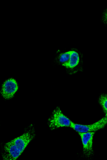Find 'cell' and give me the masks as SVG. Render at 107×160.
Instances as JSON below:
<instances>
[{
  "label": "cell",
  "mask_w": 107,
  "mask_h": 160,
  "mask_svg": "<svg viewBox=\"0 0 107 160\" xmlns=\"http://www.w3.org/2000/svg\"><path fill=\"white\" fill-rule=\"evenodd\" d=\"M79 56L78 52L71 51L70 58L66 63L62 65L67 68L73 69L78 65L79 62Z\"/></svg>",
  "instance_id": "8992f818"
},
{
  "label": "cell",
  "mask_w": 107,
  "mask_h": 160,
  "mask_svg": "<svg viewBox=\"0 0 107 160\" xmlns=\"http://www.w3.org/2000/svg\"><path fill=\"white\" fill-rule=\"evenodd\" d=\"M35 134L34 129L26 132L22 136L6 143L4 147L2 157L5 160H15L20 156Z\"/></svg>",
  "instance_id": "6da1fadb"
},
{
  "label": "cell",
  "mask_w": 107,
  "mask_h": 160,
  "mask_svg": "<svg viewBox=\"0 0 107 160\" xmlns=\"http://www.w3.org/2000/svg\"><path fill=\"white\" fill-rule=\"evenodd\" d=\"M95 132H79L81 136L83 146L84 152L85 155L89 157L93 154V141L94 135Z\"/></svg>",
  "instance_id": "5b68a950"
},
{
  "label": "cell",
  "mask_w": 107,
  "mask_h": 160,
  "mask_svg": "<svg viewBox=\"0 0 107 160\" xmlns=\"http://www.w3.org/2000/svg\"><path fill=\"white\" fill-rule=\"evenodd\" d=\"M71 121L62 113L59 107L54 110L49 120V125L51 130L71 126Z\"/></svg>",
  "instance_id": "7a4b0ae2"
},
{
  "label": "cell",
  "mask_w": 107,
  "mask_h": 160,
  "mask_svg": "<svg viewBox=\"0 0 107 160\" xmlns=\"http://www.w3.org/2000/svg\"><path fill=\"white\" fill-rule=\"evenodd\" d=\"M107 123V117L104 118L98 122L93 124L83 125L75 124L71 122L70 127L78 132H96L103 128Z\"/></svg>",
  "instance_id": "3957f363"
},
{
  "label": "cell",
  "mask_w": 107,
  "mask_h": 160,
  "mask_svg": "<svg viewBox=\"0 0 107 160\" xmlns=\"http://www.w3.org/2000/svg\"><path fill=\"white\" fill-rule=\"evenodd\" d=\"M71 51H69L61 54L59 57V60L62 65L66 63L70 58Z\"/></svg>",
  "instance_id": "ba28073f"
},
{
  "label": "cell",
  "mask_w": 107,
  "mask_h": 160,
  "mask_svg": "<svg viewBox=\"0 0 107 160\" xmlns=\"http://www.w3.org/2000/svg\"><path fill=\"white\" fill-rule=\"evenodd\" d=\"M99 102L105 114V117H107V95H102L100 97Z\"/></svg>",
  "instance_id": "52a82bcc"
},
{
  "label": "cell",
  "mask_w": 107,
  "mask_h": 160,
  "mask_svg": "<svg viewBox=\"0 0 107 160\" xmlns=\"http://www.w3.org/2000/svg\"><path fill=\"white\" fill-rule=\"evenodd\" d=\"M18 89L16 80L11 78L5 82L2 87L1 93L5 99H9L13 98Z\"/></svg>",
  "instance_id": "277c9868"
},
{
  "label": "cell",
  "mask_w": 107,
  "mask_h": 160,
  "mask_svg": "<svg viewBox=\"0 0 107 160\" xmlns=\"http://www.w3.org/2000/svg\"><path fill=\"white\" fill-rule=\"evenodd\" d=\"M103 21L104 23L107 25V9L104 12L103 16Z\"/></svg>",
  "instance_id": "9c48e42d"
}]
</instances>
